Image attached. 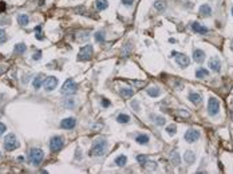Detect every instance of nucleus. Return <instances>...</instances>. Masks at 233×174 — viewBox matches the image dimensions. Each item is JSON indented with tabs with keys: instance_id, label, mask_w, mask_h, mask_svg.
I'll use <instances>...</instances> for the list:
<instances>
[{
	"instance_id": "obj_1",
	"label": "nucleus",
	"mask_w": 233,
	"mask_h": 174,
	"mask_svg": "<svg viewBox=\"0 0 233 174\" xmlns=\"http://www.w3.org/2000/svg\"><path fill=\"white\" fill-rule=\"evenodd\" d=\"M107 151V141L105 138H98L97 141L94 142V145H92L91 147V151H90V154L92 155V157H101V155H105Z\"/></svg>"
},
{
	"instance_id": "obj_9",
	"label": "nucleus",
	"mask_w": 233,
	"mask_h": 174,
	"mask_svg": "<svg viewBox=\"0 0 233 174\" xmlns=\"http://www.w3.org/2000/svg\"><path fill=\"white\" fill-rule=\"evenodd\" d=\"M44 90L46 91H52V90H55L57 89V86H58V79L55 76H48V78H46V80H44Z\"/></svg>"
},
{
	"instance_id": "obj_49",
	"label": "nucleus",
	"mask_w": 233,
	"mask_h": 174,
	"mask_svg": "<svg viewBox=\"0 0 233 174\" xmlns=\"http://www.w3.org/2000/svg\"><path fill=\"white\" fill-rule=\"evenodd\" d=\"M0 157H2V153H0Z\"/></svg>"
},
{
	"instance_id": "obj_39",
	"label": "nucleus",
	"mask_w": 233,
	"mask_h": 174,
	"mask_svg": "<svg viewBox=\"0 0 233 174\" xmlns=\"http://www.w3.org/2000/svg\"><path fill=\"white\" fill-rule=\"evenodd\" d=\"M64 105H67L68 108H73L74 107V101H66L64 102Z\"/></svg>"
},
{
	"instance_id": "obj_8",
	"label": "nucleus",
	"mask_w": 233,
	"mask_h": 174,
	"mask_svg": "<svg viewBox=\"0 0 233 174\" xmlns=\"http://www.w3.org/2000/svg\"><path fill=\"white\" fill-rule=\"evenodd\" d=\"M198 138H200V131L196 129H189L185 134V139L189 143H193V142L198 141Z\"/></svg>"
},
{
	"instance_id": "obj_21",
	"label": "nucleus",
	"mask_w": 233,
	"mask_h": 174,
	"mask_svg": "<svg viewBox=\"0 0 233 174\" xmlns=\"http://www.w3.org/2000/svg\"><path fill=\"white\" fill-rule=\"evenodd\" d=\"M160 94H161V91L158 87H149L147 89V95H150V97L157 98V97H160Z\"/></svg>"
},
{
	"instance_id": "obj_33",
	"label": "nucleus",
	"mask_w": 233,
	"mask_h": 174,
	"mask_svg": "<svg viewBox=\"0 0 233 174\" xmlns=\"http://www.w3.org/2000/svg\"><path fill=\"white\" fill-rule=\"evenodd\" d=\"M35 34H36V39L38 40H42L43 38H44V35H43V32H42V27L40 26L35 27Z\"/></svg>"
},
{
	"instance_id": "obj_7",
	"label": "nucleus",
	"mask_w": 233,
	"mask_h": 174,
	"mask_svg": "<svg viewBox=\"0 0 233 174\" xmlns=\"http://www.w3.org/2000/svg\"><path fill=\"white\" fill-rule=\"evenodd\" d=\"M208 111H209L210 115H217L220 111V103L216 98H210L209 99V105H208Z\"/></svg>"
},
{
	"instance_id": "obj_6",
	"label": "nucleus",
	"mask_w": 233,
	"mask_h": 174,
	"mask_svg": "<svg viewBox=\"0 0 233 174\" xmlns=\"http://www.w3.org/2000/svg\"><path fill=\"white\" fill-rule=\"evenodd\" d=\"M92 58V47L91 46H85L83 48H80V52H79V56L78 59L79 60H90Z\"/></svg>"
},
{
	"instance_id": "obj_13",
	"label": "nucleus",
	"mask_w": 233,
	"mask_h": 174,
	"mask_svg": "<svg viewBox=\"0 0 233 174\" xmlns=\"http://www.w3.org/2000/svg\"><path fill=\"white\" fill-rule=\"evenodd\" d=\"M209 67L217 72V71H220V68H221V63H220V60L217 58H212L209 60Z\"/></svg>"
},
{
	"instance_id": "obj_38",
	"label": "nucleus",
	"mask_w": 233,
	"mask_h": 174,
	"mask_svg": "<svg viewBox=\"0 0 233 174\" xmlns=\"http://www.w3.org/2000/svg\"><path fill=\"white\" fill-rule=\"evenodd\" d=\"M110 101L108 99H102V106L103 107H110Z\"/></svg>"
},
{
	"instance_id": "obj_27",
	"label": "nucleus",
	"mask_w": 233,
	"mask_h": 174,
	"mask_svg": "<svg viewBox=\"0 0 233 174\" xmlns=\"http://www.w3.org/2000/svg\"><path fill=\"white\" fill-rule=\"evenodd\" d=\"M117 122L118 123H129L130 122V117L127 114H119L117 117Z\"/></svg>"
},
{
	"instance_id": "obj_28",
	"label": "nucleus",
	"mask_w": 233,
	"mask_h": 174,
	"mask_svg": "<svg viewBox=\"0 0 233 174\" xmlns=\"http://www.w3.org/2000/svg\"><path fill=\"white\" fill-rule=\"evenodd\" d=\"M27 50V46L24 44V43H18L16 46H15V52L16 54H24Z\"/></svg>"
},
{
	"instance_id": "obj_11",
	"label": "nucleus",
	"mask_w": 233,
	"mask_h": 174,
	"mask_svg": "<svg viewBox=\"0 0 233 174\" xmlns=\"http://www.w3.org/2000/svg\"><path fill=\"white\" fill-rule=\"evenodd\" d=\"M76 125V121L75 118H66V119H63L60 122V127L62 129H66V130H71L74 129Z\"/></svg>"
},
{
	"instance_id": "obj_10",
	"label": "nucleus",
	"mask_w": 233,
	"mask_h": 174,
	"mask_svg": "<svg viewBox=\"0 0 233 174\" xmlns=\"http://www.w3.org/2000/svg\"><path fill=\"white\" fill-rule=\"evenodd\" d=\"M174 56H176V63L178 64L181 68L188 67L189 63H190V59L186 56V55H184V54H176Z\"/></svg>"
},
{
	"instance_id": "obj_17",
	"label": "nucleus",
	"mask_w": 233,
	"mask_h": 174,
	"mask_svg": "<svg viewBox=\"0 0 233 174\" xmlns=\"http://www.w3.org/2000/svg\"><path fill=\"white\" fill-rule=\"evenodd\" d=\"M107 7H108L107 0H97V2H95V8H97L98 11H103V10H106Z\"/></svg>"
},
{
	"instance_id": "obj_25",
	"label": "nucleus",
	"mask_w": 233,
	"mask_h": 174,
	"mask_svg": "<svg viewBox=\"0 0 233 174\" xmlns=\"http://www.w3.org/2000/svg\"><path fill=\"white\" fill-rule=\"evenodd\" d=\"M135 141L138 142V143H141V145H146V143H149V135H146V134H139V135H137Z\"/></svg>"
},
{
	"instance_id": "obj_41",
	"label": "nucleus",
	"mask_w": 233,
	"mask_h": 174,
	"mask_svg": "<svg viewBox=\"0 0 233 174\" xmlns=\"http://www.w3.org/2000/svg\"><path fill=\"white\" fill-rule=\"evenodd\" d=\"M40 56H42V51H36V54L34 55V59H35V60H38V59H40Z\"/></svg>"
},
{
	"instance_id": "obj_24",
	"label": "nucleus",
	"mask_w": 233,
	"mask_h": 174,
	"mask_svg": "<svg viewBox=\"0 0 233 174\" xmlns=\"http://www.w3.org/2000/svg\"><path fill=\"white\" fill-rule=\"evenodd\" d=\"M114 163H115L117 166H125V165L127 163L126 155H119V157H117L115 161H114Z\"/></svg>"
},
{
	"instance_id": "obj_47",
	"label": "nucleus",
	"mask_w": 233,
	"mask_h": 174,
	"mask_svg": "<svg viewBox=\"0 0 233 174\" xmlns=\"http://www.w3.org/2000/svg\"><path fill=\"white\" fill-rule=\"evenodd\" d=\"M232 50H233V40H232Z\"/></svg>"
},
{
	"instance_id": "obj_29",
	"label": "nucleus",
	"mask_w": 233,
	"mask_h": 174,
	"mask_svg": "<svg viewBox=\"0 0 233 174\" xmlns=\"http://www.w3.org/2000/svg\"><path fill=\"white\" fill-rule=\"evenodd\" d=\"M42 83H43V76L42 75H38L35 78V79H34V89L35 90H39L40 89V86H42Z\"/></svg>"
},
{
	"instance_id": "obj_16",
	"label": "nucleus",
	"mask_w": 233,
	"mask_h": 174,
	"mask_svg": "<svg viewBox=\"0 0 233 174\" xmlns=\"http://www.w3.org/2000/svg\"><path fill=\"white\" fill-rule=\"evenodd\" d=\"M189 101H192L194 105H200L202 102V97L200 94H196V92H190L189 94Z\"/></svg>"
},
{
	"instance_id": "obj_19",
	"label": "nucleus",
	"mask_w": 233,
	"mask_h": 174,
	"mask_svg": "<svg viewBox=\"0 0 233 174\" xmlns=\"http://www.w3.org/2000/svg\"><path fill=\"white\" fill-rule=\"evenodd\" d=\"M142 166L145 167V170H147V172H153V170L157 169V163L153 162V161H150V160H147L146 162L142 165Z\"/></svg>"
},
{
	"instance_id": "obj_32",
	"label": "nucleus",
	"mask_w": 233,
	"mask_h": 174,
	"mask_svg": "<svg viewBox=\"0 0 233 174\" xmlns=\"http://www.w3.org/2000/svg\"><path fill=\"white\" fill-rule=\"evenodd\" d=\"M166 133H167V134H170V135H174L176 133H177V126L174 125V123L169 125V126L166 127Z\"/></svg>"
},
{
	"instance_id": "obj_30",
	"label": "nucleus",
	"mask_w": 233,
	"mask_h": 174,
	"mask_svg": "<svg viewBox=\"0 0 233 174\" xmlns=\"http://www.w3.org/2000/svg\"><path fill=\"white\" fill-rule=\"evenodd\" d=\"M150 118L154 121L155 123H157V125H160V126L165 125V118H163V117H158V115H154V114H153Z\"/></svg>"
},
{
	"instance_id": "obj_43",
	"label": "nucleus",
	"mask_w": 233,
	"mask_h": 174,
	"mask_svg": "<svg viewBox=\"0 0 233 174\" xmlns=\"http://www.w3.org/2000/svg\"><path fill=\"white\" fill-rule=\"evenodd\" d=\"M131 106H133V108H134V110L137 111V110H139V106H138V102H133V103H131Z\"/></svg>"
},
{
	"instance_id": "obj_45",
	"label": "nucleus",
	"mask_w": 233,
	"mask_h": 174,
	"mask_svg": "<svg viewBox=\"0 0 233 174\" xmlns=\"http://www.w3.org/2000/svg\"><path fill=\"white\" fill-rule=\"evenodd\" d=\"M23 160H24L23 157H18V161H19V162H23Z\"/></svg>"
},
{
	"instance_id": "obj_48",
	"label": "nucleus",
	"mask_w": 233,
	"mask_h": 174,
	"mask_svg": "<svg viewBox=\"0 0 233 174\" xmlns=\"http://www.w3.org/2000/svg\"><path fill=\"white\" fill-rule=\"evenodd\" d=\"M232 15H233V8H232Z\"/></svg>"
},
{
	"instance_id": "obj_44",
	"label": "nucleus",
	"mask_w": 233,
	"mask_h": 174,
	"mask_svg": "<svg viewBox=\"0 0 233 174\" xmlns=\"http://www.w3.org/2000/svg\"><path fill=\"white\" fill-rule=\"evenodd\" d=\"M4 8H5V3H0V12H3V11H4Z\"/></svg>"
},
{
	"instance_id": "obj_22",
	"label": "nucleus",
	"mask_w": 233,
	"mask_h": 174,
	"mask_svg": "<svg viewBox=\"0 0 233 174\" xmlns=\"http://www.w3.org/2000/svg\"><path fill=\"white\" fill-rule=\"evenodd\" d=\"M210 14H212V10H210L209 5H208V4L201 5V8H200V15H201V16H209Z\"/></svg>"
},
{
	"instance_id": "obj_3",
	"label": "nucleus",
	"mask_w": 233,
	"mask_h": 174,
	"mask_svg": "<svg viewBox=\"0 0 233 174\" xmlns=\"http://www.w3.org/2000/svg\"><path fill=\"white\" fill-rule=\"evenodd\" d=\"M76 90H78V86H76V83L74 82V79H67L66 82L63 83V86H62V94L73 95Z\"/></svg>"
},
{
	"instance_id": "obj_5",
	"label": "nucleus",
	"mask_w": 233,
	"mask_h": 174,
	"mask_svg": "<svg viewBox=\"0 0 233 174\" xmlns=\"http://www.w3.org/2000/svg\"><path fill=\"white\" fill-rule=\"evenodd\" d=\"M63 145H64V139L62 137H52L51 141H50V150L57 153V151H59L63 147Z\"/></svg>"
},
{
	"instance_id": "obj_42",
	"label": "nucleus",
	"mask_w": 233,
	"mask_h": 174,
	"mask_svg": "<svg viewBox=\"0 0 233 174\" xmlns=\"http://www.w3.org/2000/svg\"><path fill=\"white\" fill-rule=\"evenodd\" d=\"M122 3L125 5H131L133 3H134V0H122Z\"/></svg>"
},
{
	"instance_id": "obj_2",
	"label": "nucleus",
	"mask_w": 233,
	"mask_h": 174,
	"mask_svg": "<svg viewBox=\"0 0 233 174\" xmlns=\"http://www.w3.org/2000/svg\"><path fill=\"white\" fill-rule=\"evenodd\" d=\"M43 158H44V153H43L42 149L34 147L30 150L28 160H30V163H32L34 166H39L40 162L43 161Z\"/></svg>"
},
{
	"instance_id": "obj_35",
	"label": "nucleus",
	"mask_w": 233,
	"mask_h": 174,
	"mask_svg": "<svg viewBox=\"0 0 233 174\" xmlns=\"http://www.w3.org/2000/svg\"><path fill=\"white\" fill-rule=\"evenodd\" d=\"M147 160H149V157H147V155H142V154L137 155V161H138V163H141V165H144Z\"/></svg>"
},
{
	"instance_id": "obj_31",
	"label": "nucleus",
	"mask_w": 233,
	"mask_h": 174,
	"mask_svg": "<svg viewBox=\"0 0 233 174\" xmlns=\"http://www.w3.org/2000/svg\"><path fill=\"white\" fill-rule=\"evenodd\" d=\"M94 38H95V42H105V32L103 31H98V32H95V35H94Z\"/></svg>"
},
{
	"instance_id": "obj_14",
	"label": "nucleus",
	"mask_w": 233,
	"mask_h": 174,
	"mask_svg": "<svg viewBox=\"0 0 233 174\" xmlns=\"http://www.w3.org/2000/svg\"><path fill=\"white\" fill-rule=\"evenodd\" d=\"M192 28H193L196 32H198V34H202V35H206L208 34V28L206 27H202V26H200V24L197 23V21H194L193 24H192Z\"/></svg>"
},
{
	"instance_id": "obj_34",
	"label": "nucleus",
	"mask_w": 233,
	"mask_h": 174,
	"mask_svg": "<svg viewBox=\"0 0 233 174\" xmlns=\"http://www.w3.org/2000/svg\"><path fill=\"white\" fill-rule=\"evenodd\" d=\"M154 7H155V10H158V11H165V3L163 2H155L154 3Z\"/></svg>"
},
{
	"instance_id": "obj_36",
	"label": "nucleus",
	"mask_w": 233,
	"mask_h": 174,
	"mask_svg": "<svg viewBox=\"0 0 233 174\" xmlns=\"http://www.w3.org/2000/svg\"><path fill=\"white\" fill-rule=\"evenodd\" d=\"M7 42V34L4 30L0 28V43H5Z\"/></svg>"
},
{
	"instance_id": "obj_23",
	"label": "nucleus",
	"mask_w": 233,
	"mask_h": 174,
	"mask_svg": "<svg viewBox=\"0 0 233 174\" xmlns=\"http://www.w3.org/2000/svg\"><path fill=\"white\" fill-rule=\"evenodd\" d=\"M170 162L173 165H178L181 162V158H180V155L177 151H172V153H170Z\"/></svg>"
},
{
	"instance_id": "obj_26",
	"label": "nucleus",
	"mask_w": 233,
	"mask_h": 174,
	"mask_svg": "<svg viewBox=\"0 0 233 174\" xmlns=\"http://www.w3.org/2000/svg\"><path fill=\"white\" fill-rule=\"evenodd\" d=\"M208 76V70H205V68H198L197 71H196V78L197 79H204V78Z\"/></svg>"
},
{
	"instance_id": "obj_4",
	"label": "nucleus",
	"mask_w": 233,
	"mask_h": 174,
	"mask_svg": "<svg viewBox=\"0 0 233 174\" xmlns=\"http://www.w3.org/2000/svg\"><path fill=\"white\" fill-rule=\"evenodd\" d=\"M18 146H19V143H18V139H16V137H15V134H8L7 137H5V139H4V149L7 151L15 150Z\"/></svg>"
},
{
	"instance_id": "obj_20",
	"label": "nucleus",
	"mask_w": 233,
	"mask_h": 174,
	"mask_svg": "<svg viewBox=\"0 0 233 174\" xmlns=\"http://www.w3.org/2000/svg\"><path fill=\"white\" fill-rule=\"evenodd\" d=\"M18 23H19L20 26L26 27L27 24L30 23V18H28V15H19V16H18Z\"/></svg>"
},
{
	"instance_id": "obj_12",
	"label": "nucleus",
	"mask_w": 233,
	"mask_h": 174,
	"mask_svg": "<svg viewBox=\"0 0 233 174\" xmlns=\"http://www.w3.org/2000/svg\"><path fill=\"white\" fill-rule=\"evenodd\" d=\"M193 59H194V62H197V63H202L205 60V52L202 50H196L193 52Z\"/></svg>"
},
{
	"instance_id": "obj_18",
	"label": "nucleus",
	"mask_w": 233,
	"mask_h": 174,
	"mask_svg": "<svg viewBox=\"0 0 233 174\" xmlns=\"http://www.w3.org/2000/svg\"><path fill=\"white\" fill-rule=\"evenodd\" d=\"M119 94L122 95L123 98H131L134 95V91L131 89H127V87H123V89L119 90Z\"/></svg>"
},
{
	"instance_id": "obj_46",
	"label": "nucleus",
	"mask_w": 233,
	"mask_h": 174,
	"mask_svg": "<svg viewBox=\"0 0 233 174\" xmlns=\"http://www.w3.org/2000/svg\"><path fill=\"white\" fill-rule=\"evenodd\" d=\"M2 72H4V68L0 67V75H2Z\"/></svg>"
},
{
	"instance_id": "obj_40",
	"label": "nucleus",
	"mask_w": 233,
	"mask_h": 174,
	"mask_svg": "<svg viewBox=\"0 0 233 174\" xmlns=\"http://www.w3.org/2000/svg\"><path fill=\"white\" fill-rule=\"evenodd\" d=\"M5 129H7V127H5L4 123H0V137H2V134L5 131Z\"/></svg>"
},
{
	"instance_id": "obj_37",
	"label": "nucleus",
	"mask_w": 233,
	"mask_h": 174,
	"mask_svg": "<svg viewBox=\"0 0 233 174\" xmlns=\"http://www.w3.org/2000/svg\"><path fill=\"white\" fill-rule=\"evenodd\" d=\"M177 115L181 117V118H184V119H186V118L190 117V114H189L188 111H181V110H178V111H177Z\"/></svg>"
},
{
	"instance_id": "obj_15",
	"label": "nucleus",
	"mask_w": 233,
	"mask_h": 174,
	"mask_svg": "<svg viewBox=\"0 0 233 174\" xmlns=\"http://www.w3.org/2000/svg\"><path fill=\"white\" fill-rule=\"evenodd\" d=\"M184 160H185V162L186 163H194V161H196V154L193 153V151H190V150H188L185 153V155H184Z\"/></svg>"
}]
</instances>
